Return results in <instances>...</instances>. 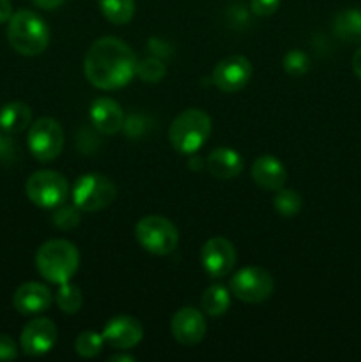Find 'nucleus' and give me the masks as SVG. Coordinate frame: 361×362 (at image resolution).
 <instances>
[{"instance_id":"obj_28","label":"nucleus","mask_w":361,"mask_h":362,"mask_svg":"<svg viewBox=\"0 0 361 362\" xmlns=\"http://www.w3.org/2000/svg\"><path fill=\"white\" fill-rule=\"evenodd\" d=\"M137 74L145 83H158L166 74V67L158 59H145L137 64Z\"/></svg>"},{"instance_id":"obj_29","label":"nucleus","mask_w":361,"mask_h":362,"mask_svg":"<svg viewBox=\"0 0 361 362\" xmlns=\"http://www.w3.org/2000/svg\"><path fill=\"white\" fill-rule=\"evenodd\" d=\"M280 2L282 0H251L250 9L255 16L265 18L271 16V14H275L280 9Z\"/></svg>"},{"instance_id":"obj_30","label":"nucleus","mask_w":361,"mask_h":362,"mask_svg":"<svg viewBox=\"0 0 361 362\" xmlns=\"http://www.w3.org/2000/svg\"><path fill=\"white\" fill-rule=\"evenodd\" d=\"M18 357V345L7 334H0V361H14Z\"/></svg>"},{"instance_id":"obj_9","label":"nucleus","mask_w":361,"mask_h":362,"mask_svg":"<svg viewBox=\"0 0 361 362\" xmlns=\"http://www.w3.org/2000/svg\"><path fill=\"white\" fill-rule=\"evenodd\" d=\"M230 290L239 300L248 304H258L269 299L275 290V279L265 269L251 265L237 271L230 279Z\"/></svg>"},{"instance_id":"obj_22","label":"nucleus","mask_w":361,"mask_h":362,"mask_svg":"<svg viewBox=\"0 0 361 362\" xmlns=\"http://www.w3.org/2000/svg\"><path fill=\"white\" fill-rule=\"evenodd\" d=\"M202 310L209 317H222L230 306V293L223 285H211L202 296Z\"/></svg>"},{"instance_id":"obj_6","label":"nucleus","mask_w":361,"mask_h":362,"mask_svg":"<svg viewBox=\"0 0 361 362\" xmlns=\"http://www.w3.org/2000/svg\"><path fill=\"white\" fill-rule=\"evenodd\" d=\"M28 200L41 209H55L67 200L69 184L66 177L53 170H39L25 184Z\"/></svg>"},{"instance_id":"obj_10","label":"nucleus","mask_w":361,"mask_h":362,"mask_svg":"<svg viewBox=\"0 0 361 362\" xmlns=\"http://www.w3.org/2000/svg\"><path fill=\"white\" fill-rule=\"evenodd\" d=\"M251 74V62L243 55H230L219 60L212 69V83L218 90L225 92V94H234L239 92L250 83Z\"/></svg>"},{"instance_id":"obj_17","label":"nucleus","mask_w":361,"mask_h":362,"mask_svg":"<svg viewBox=\"0 0 361 362\" xmlns=\"http://www.w3.org/2000/svg\"><path fill=\"white\" fill-rule=\"evenodd\" d=\"M91 120L101 134H117L124 127V112L117 101L99 98L91 105Z\"/></svg>"},{"instance_id":"obj_7","label":"nucleus","mask_w":361,"mask_h":362,"mask_svg":"<svg viewBox=\"0 0 361 362\" xmlns=\"http://www.w3.org/2000/svg\"><path fill=\"white\" fill-rule=\"evenodd\" d=\"M117 197V187L101 173H87L80 177L73 187V204L81 212H96L108 207Z\"/></svg>"},{"instance_id":"obj_16","label":"nucleus","mask_w":361,"mask_h":362,"mask_svg":"<svg viewBox=\"0 0 361 362\" xmlns=\"http://www.w3.org/2000/svg\"><path fill=\"white\" fill-rule=\"evenodd\" d=\"M251 179L265 191H278L287 182V170L275 156H260L251 165Z\"/></svg>"},{"instance_id":"obj_2","label":"nucleus","mask_w":361,"mask_h":362,"mask_svg":"<svg viewBox=\"0 0 361 362\" xmlns=\"http://www.w3.org/2000/svg\"><path fill=\"white\" fill-rule=\"evenodd\" d=\"M78 265H80V253L69 240H48L35 253V267L39 274L53 285L69 281L76 274Z\"/></svg>"},{"instance_id":"obj_19","label":"nucleus","mask_w":361,"mask_h":362,"mask_svg":"<svg viewBox=\"0 0 361 362\" xmlns=\"http://www.w3.org/2000/svg\"><path fill=\"white\" fill-rule=\"evenodd\" d=\"M32 122V110L20 101L7 103L0 108V129L7 134H18Z\"/></svg>"},{"instance_id":"obj_20","label":"nucleus","mask_w":361,"mask_h":362,"mask_svg":"<svg viewBox=\"0 0 361 362\" xmlns=\"http://www.w3.org/2000/svg\"><path fill=\"white\" fill-rule=\"evenodd\" d=\"M333 28H335V34L343 41L361 42V11H340L333 21Z\"/></svg>"},{"instance_id":"obj_21","label":"nucleus","mask_w":361,"mask_h":362,"mask_svg":"<svg viewBox=\"0 0 361 362\" xmlns=\"http://www.w3.org/2000/svg\"><path fill=\"white\" fill-rule=\"evenodd\" d=\"M98 6L113 25H126L134 16V0H98Z\"/></svg>"},{"instance_id":"obj_14","label":"nucleus","mask_w":361,"mask_h":362,"mask_svg":"<svg viewBox=\"0 0 361 362\" xmlns=\"http://www.w3.org/2000/svg\"><path fill=\"white\" fill-rule=\"evenodd\" d=\"M170 329L177 343L184 346H195L204 339L207 324H205L204 315L195 308L186 306L180 308L170 322Z\"/></svg>"},{"instance_id":"obj_4","label":"nucleus","mask_w":361,"mask_h":362,"mask_svg":"<svg viewBox=\"0 0 361 362\" xmlns=\"http://www.w3.org/2000/svg\"><path fill=\"white\" fill-rule=\"evenodd\" d=\"M211 117L197 108L180 112L172 120L168 140L179 154H195L211 134Z\"/></svg>"},{"instance_id":"obj_13","label":"nucleus","mask_w":361,"mask_h":362,"mask_svg":"<svg viewBox=\"0 0 361 362\" xmlns=\"http://www.w3.org/2000/svg\"><path fill=\"white\" fill-rule=\"evenodd\" d=\"M106 345L117 350H130L137 346L144 338V327L140 322L127 315H119L106 322L101 332Z\"/></svg>"},{"instance_id":"obj_25","label":"nucleus","mask_w":361,"mask_h":362,"mask_svg":"<svg viewBox=\"0 0 361 362\" xmlns=\"http://www.w3.org/2000/svg\"><path fill=\"white\" fill-rule=\"evenodd\" d=\"M103 345H105V339H103L101 334L94 331L81 332L76 338V341H74L76 354L80 357H85V359H92V357L98 356L103 350Z\"/></svg>"},{"instance_id":"obj_3","label":"nucleus","mask_w":361,"mask_h":362,"mask_svg":"<svg viewBox=\"0 0 361 362\" xmlns=\"http://www.w3.org/2000/svg\"><path fill=\"white\" fill-rule=\"evenodd\" d=\"M7 39L20 55L38 57L48 48L50 28L39 14L21 9L7 21Z\"/></svg>"},{"instance_id":"obj_26","label":"nucleus","mask_w":361,"mask_h":362,"mask_svg":"<svg viewBox=\"0 0 361 362\" xmlns=\"http://www.w3.org/2000/svg\"><path fill=\"white\" fill-rule=\"evenodd\" d=\"M283 69L290 76H303L310 71V57L303 49H290L283 57Z\"/></svg>"},{"instance_id":"obj_32","label":"nucleus","mask_w":361,"mask_h":362,"mask_svg":"<svg viewBox=\"0 0 361 362\" xmlns=\"http://www.w3.org/2000/svg\"><path fill=\"white\" fill-rule=\"evenodd\" d=\"M13 16V6H11V0H0V25L7 23Z\"/></svg>"},{"instance_id":"obj_34","label":"nucleus","mask_w":361,"mask_h":362,"mask_svg":"<svg viewBox=\"0 0 361 362\" xmlns=\"http://www.w3.org/2000/svg\"><path fill=\"white\" fill-rule=\"evenodd\" d=\"M353 71L361 80V48H357V52L353 55Z\"/></svg>"},{"instance_id":"obj_11","label":"nucleus","mask_w":361,"mask_h":362,"mask_svg":"<svg viewBox=\"0 0 361 362\" xmlns=\"http://www.w3.org/2000/svg\"><path fill=\"white\" fill-rule=\"evenodd\" d=\"M200 262L204 271L211 278H225L236 267V247L225 237H212L202 246Z\"/></svg>"},{"instance_id":"obj_35","label":"nucleus","mask_w":361,"mask_h":362,"mask_svg":"<svg viewBox=\"0 0 361 362\" xmlns=\"http://www.w3.org/2000/svg\"><path fill=\"white\" fill-rule=\"evenodd\" d=\"M134 357L127 356V354H117V356L110 357V362H133Z\"/></svg>"},{"instance_id":"obj_31","label":"nucleus","mask_w":361,"mask_h":362,"mask_svg":"<svg viewBox=\"0 0 361 362\" xmlns=\"http://www.w3.org/2000/svg\"><path fill=\"white\" fill-rule=\"evenodd\" d=\"M14 152V145L13 141L7 138V133H0V159H7L11 158Z\"/></svg>"},{"instance_id":"obj_27","label":"nucleus","mask_w":361,"mask_h":362,"mask_svg":"<svg viewBox=\"0 0 361 362\" xmlns=\"http://www.w3.org/2000/svg\"><path fill=\"white\" fill-rule=\"evenodd\" d=\"M80 223V209L76 205H67L66 202L53 211V225L60 230H71Z\"/></svg>"},{"instance_id":"obj_12","label":"nucleus","mask_w":361,"mask_h":362,"mask_svg":"<svg viewBox=\"0 0 361 362\" xmlns=\"http://www.w3.org/2000/svg\"><path fill=\"white\" fill-rule=\"evenodd\" d=\"M57 343V325L48 318H34L23 327L20 346L23 354L39 357L48 354Z\"/></svg>"},{"instance_id":"obj_1","label":"nucleus","mask_w":361,"mask_h":362,"mask_svg":"<svg viewBox=\"0 0 361 362\" xmlns=\"http://www.w3.org/2000/svg\"><path fill=\"white\" fill-rule=\"evenodd\" d=\"M137 55L117 37H101L85 53L84 71L88 83L101 90H115L137 74Z\"/></svg>"},{"instance_id":"obj_24","label":"nucleus","mask_w":361,"mask_h":362,"mask_svg":"<svg viewBox=\"0 0 361 362\" xmlns=\"http://www.w3.org/2000/svg\"><path fill=\"white\" fill-rule=\"evenodd\" d=\"M59 292L55 293V303L60 308V311L67 315H73L76 311L81 310V304H84V296H81L80 288L74 285H71L69 281L59 285Z\"/></svg>"},{"instance_id":"obj_18","label":"nucleus","mask_w":361,"mask_h":362,"mask_svg":"<svg viewBox=\"0 0 361 362\" xmlns=\"http://www.w3.org/2000/svg\"><path fill=\"white\" fill-rule=\"evenodd\" d=\"M207 165L209 173H211L214 179L219 180H232L243 172L244 161L241 158V154L234 148L229 147H218L214 151H211V154L207 156Z\"/></svg>"},{"instance_id":"obj_23","label":"nucleus","mask_w":361,"mask_h":362,"mask_svg":"<svg viewBox=\"0 0 361 362\" xmlns=\"http://www.w3.org/2000/svg\"><path fill=\"white\" fill-rule=\"evenodd\" d=\"M273 205L275 211L283 218H292V216L299 214L303 209V200H301L299 193L294 189H278L275 198H273Z\"/></svg>"},{"instance_id":"obj_5","label":"nucleus","mask_w":361,"mask_h":362,"mask_svg":"<svg viewBox=\"0 0 361 362\" xmlns=\"http://www.w3.org/2000/svg\"><path fill=\"white\" fill-rule=\"evenodd\" d=\"M134 237L147 253L165 257L176 251L179 244V232L170 219L163 216H145L137 223Z\"/></svg>"},{"instance_id":"obj_8","label":"nucleus","mask_w":361,"mask_h":362,"mask_svg":"<svg viewBox=\"0 0 361 362\" xmlns=\"http://www.w3.org/2000/svg\"><path fill=\"white\" fill-rule=\"evenodd\" d=\"M64 129L52 117H41L28 129V151L38 161L48 163L59 158L64 148Z\"/></svg>"},{"instance_id":"obj_33","label":"nucleus","mask_w":361,"mask_h":362,"mask_svg":"<svg viewBox=\"0 0 361 362\" xmlns=\"http://www.w3.org/2000/svg\"><path fill=\"white\" fill-rule=\"evenodd\" d=\"M64 2H66V0H32V4H34L35 7H39V9H45V11L57 9V7L62 6Z\"/></svg>"},{"instance_id":"obj_15","label":"nucleus","mask_w":361,"mask_h":362,"mask_svg":"<svg viewBox=\"0 0 361 362\" xmlns=\"http://www.w3.org/2000/svg\"><path fill=\"white\" fill-rule=\"evenodd\" d=\"M52 300L53 296L48 286L35 281H28L18 286L13 297L14 310L21 315L42 313V311H46L52 306Z\"/></svg>"}]
</instances>
